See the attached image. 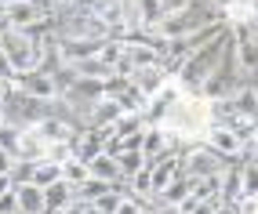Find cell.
I'll return each mask as SVG.
<instances>
[{
    "mask_svg": "<svg viewBox=\"0 0 258 214\" xmlns=\"http://www.w3.org/2000/svg\"><path fill=\"white\" fill-rule=\"evenodd\" d=\"M8 123V109H4V102H0V127Z\"/></svg>",
    "mask_w": 258,
    "mask_h": 214,
    "instance_id": "obj_36",
    "label": "cell"
},
{
    "mask_svg": "<svg viewBox=\"0 0 258 214\" xmlns=\"http://www.w3.org/2000/svg\"><path fill=\"white\" fill-rule=\"evenodd\" d=\"M251 214H258V207H254V210H251Z\"/></svg>",
    "mask_w": 258,
    "mask_h": 214,
    "instance_id": "obj_39",
    "label": "cell"
},
{
    "mask_svg": "<svg viewBox=\"0 0 258 214\" xmlns=\"http://www.w3.org/2000/svg\"><path fill=\"white\" fill-rule=\"evenodd\" d=\"M157 4H160L164 15H178V11H185V8H193L197 0H157Z\"/></svg>",
    "mask_w": 258,
    "mask_h": 214,
    "instance_id": "obj_28",
    "label": "cell"
},
{
    "mask_svg": "<svg viewBox=\"0 0 258 214\" xmlns=\"http://www.w3.org/2000/svg\"><path fill=\"white\" fill-rule=\"evenodd\" d=\"M185 91H182V87H178V80L175 77H171L164 87H160V91L157 95H153L149 102H146V123H160L167 113H171V105H175L178 98H182Z\"/></svg>",
    "mask_w": 258,
    "mask_h": 214,
    "instance_id": "obj_9",
    "label": "cell"
},
{
    "mask_svg": "<svg viewBox=\"0 0 258 214\" xmlns=\"http://www.w3.org/2000/svg\"><path fill=\"white\" fill-rule=\"evenodd\" d=\"M218 196H222V203H229L236 207L240 200H244V182H240V160L236 164H226L218 171Z\"/></svg>",
    "mask_w": 258,
    "mask_h": 214,
    "instance_id": "obj_10",
    "label": "cell"
},
{
    "mask_svg": "<svg viewBox=\"0 0 258 214\" xmlns=\"http://www.w3.org/2000/svg\"><path fill=\"white\" fill-rule=\"evenodd\" d=\"M33 160H15L11 164V185H29L33 182Z\"/></svg>",
    "mask_w": 258,
    "mask_h": 214,
    "instance_id": "obj_27",
    "label": "cell"
},
{
    "mask_svg": "<svg viewBox=\"0 0 258 214\" xmlns=\"http://www.w3.org/2000/svg\"><path fill=\"white\" fill-rule=\"evenodd\" d=\"M124 192H127L124 185H113V189H106V192H102L98 200H95V207H98L102 214H113V210L120 207V200H124Z\"/></svg>",
    "mask_w": 258,
    "mask_h": 214,
    "instance_id": "obj_25",
    "label": "cell"
},
{
    "mask_svg": "<svg viewBox=\"0 0 258 214\" xmlns=\"http://www.w3.org/2000/svg\"><path fill=\"white\" fill-rule=\"evenodd\" d=\"M247 29H251V33H254V40H258V15H254V19H251V22H247Z\"/></svg>",
    "mask_w": 258,
    "mask_h": 214,
    "instance_id": "obj_35",
    "label": "cell"
},
{
    "mask_svg": "<svg viewBox=\"0 0 258 214\" xmlns=\"http://www.w3.org/2000/svg\"><path fill=\"white\" fill-rule=\"evenodd\" d=\"M120 116H124V113H120V105L113 98H98L95 109H91V127H113Z\"/></svg>",
    "mask_w": 258,
    "mask_h": 214,
    "instance_id": "obj_18",
    "label": "cell"
},
{
    "mask_svg": "<svg viewBox=\"0 0 258 214\" xmlns=\"http://www.w3.org/2000/svg\"><path fill=\"white\" fill-rule=\"evenodd\" d=\"M149 65H160V51L153 47L149 37H127L124 40V55L116 62V77L131 80L139 69H149Z\"/></svg>",
    "mask_w": 258,
    "mask_h": 214,
    "instance_id": "obj_6",
    "label": "cell"
},
{
    "mask_svg": "<svg viewBox=\"0 0 258 214\" xmlns=\"http://www.w3.org/2000/svg\"><path fill=\"white\" fill-rule=\"evenodd\" d=\"M149 214H153V210H149Z\"/></svg>",
    "mask_w": 258,
    "mask_h": 214,
    "instance_id": "obj_40",
    "label": "cell"
},
{
    "mask_svg": "<svg viewBox=\"0 0 258 214\" xmlns=\"http://www.w3.org/2000/svg\"><path fill=\"white\" fill-rule=\"evenodd\" d=\"M19 138H22V127L4 123V127H0V153H8L15 160V153H19Z\"/></svg>",
    "mask_w": 258,
    "mask_h": 214,
    "instance_id": "obj_24",
    "label": "cell"
},
{
    "mask_svg": "<svg viewBox=\"0 0 258 214\" xmlns=\"http://www.w3.org/2000/svg\"><path fill=\"white\" fill-rule=\"evenodd\" d=\"M240 182H244V200H254L258 196V164L240 160Z\"/></svg>",
    "mask_w": 258,
    "mask_h": 214,
    "instance_id": "obj_22",
    "label": "cell"
},
{
    "mask_svg": "<svg viewBox=\"0 0 258 214\" xmlns=\"http://www.w3.org/2000/svg\"><path fill=\"white\" fill-rule=\"evenodd\" d=\"M66 65H70L77 77H84V80H113V77H116V73H113V69H109L106 62H102L98 55L80 58V62H66Z\"/></svg>",
    "mask_w": 258,
    "mask_h": 214,
    "instance_id": "obj_16",
    "label": "cell"
},
{
    "mask_svg": "<svg viewBox=\"0 0 258 214\" xmlns=\"http://www.w3.org/2000/svg\"><path fill=\"white\" fill-rule=\"evenodd\" d=\"M226 47H229V26L222 29L218 37H211L208 44H200L193 55L175 69V80H178V87L185 95H200V87L208 84V77L226 62Z\"/></svg>",
    "mask_w": 258,
    "mask_h": 214,
    "instance_id": "obj_2",
    "label": "cell"
},
{
    "mask_svg": "<svg viewBox=\"0 0 258 214\" xmlns=\"http://www.w3.org/2000/svg\"><path fill=\"white\" fill-rule=\"evenodd\" d=\"M4 109H8V123H15V127H37L44 116L55 113V102H40V98H29L15 87H8Z\"/></svg>",
    "mask_w": 258,
    "mask_h": 214,
    "instance_id": "obj_4",
    "label": "cell"
},
{
    "mask_svg": "<svg viewBox=\"0 0 258 214\" xmlns=\"http://www.w3.org/2000/svg\"><path fill=\"white\" fill-rule=\"evenodd\" d=\"M149 210H153V203H146V200H139V196L124 192V200H120V207L113 214H149Z\"/></svg>",
    "mask_w": 258,
    "mask_h": 214,
    "instance_id": "obj_26",
    "label": "cell"
},
{
    "mask_svg": "<svg viewBox=\"0 0 258 214\" xmlns=\"http://www.w3.org/2000/svg\"><path fill=\"white\" fill-rule=\"evenodd\" d=\"M113 102L120 105V113H142V116H146V95H142V91H139V87H135L131 80H124V84L116 87Z\"/></svg>",
    "mask_w": 258,
    "mask_h": 214,
    "instance_id": "obj_15",
    "label": "cell"
},
{
    "mask_svg": "<svg viewBox=\"0 0 258 214\" xmlns=\"http://www.w3.org/2000/svg\"><path fill=\"white\" fill-rule=\"evenodd\" d=\"M11 164H15V160L8 153H0V174H11Z\"/></svg>",
    "mask_w": 258,
    "mask_h": 214,
    "instance_id": "obj_30",
    "label": "cell"
},
{
    "mask_svg": "<svg viewBox=\"0 0 258 214\" xmlns=\"http://www.w3.org/2000/svg\"><path fill=\"white\" fill-rule=\"evenodd\" d=\"M15 200H19V214H44V189L37 185H15Z\"/></svg>",
    "mask_w": 258,
    "mask_h": 214,
    "instance_id": "obj_17",
    "label": "cell"
},
{
    "mask_svg": "<svg viewBox=\"0 0 258 214\" xmlns=\"http://www.w3.org/2000/svg\"><path fill=\"white\" fill-rule=\"evenodd\" d=\"M80 214H102V210H98L95 203H84V210H80Z\"/></svg>",
    "mask_w": 258,
    "mask_h": 214,
    "instance_id": "obj_33",
    "label": "cell"
},
{
    "mask_svg": "<svg viewBox=\"0 0 258 214\" xmlns=\"http://www.w3.org/2000/svg\"><path fill=\"white\" fill-rule=\"evenodd\" d=\"M73 200H77V196H73V185L66 182V178H58L55 185L44 189V214H58V210L70 207Z\"/></svg>",
    "mask_w": 258,
    "mask_h": 214,
    "instance_id": "obj_12",
    "label": "cell"
},
{
    "mask_svg": "<svg viewBox=\"0 0 258 214\" xmlns=\"http://www.w3.org/2000/svg\"><path fill=\"white\" fill-rule=\"evenodd\" d=\"M88 171H91V178H98V182H106V185H124L120 167H116V160L109 153H98L95 160H88Z\"/></svg>",
    "mask_w": 258,
    "mask_h": 214,
    "instance_id": "obj_14",
    "label": "cell"
},
{
    "mask_svg": "<svg viewBox=\"0 0 258 214\" xmlns=\"http://www.w3.org/2000/svg\"><path fill=\"white\" fill-rule=\"evenodd\" d=\"M139 153L146 156V164H157L160 156H175V153H182V141H178L175 134H167L160 123H146Z\"/></svg>",
    "mask_w": 258,
    "mask_h": 214,
    "instance_id": "obj_7",
    "label": "cell"
},
{
    "mask_svg": "<svg viewBox=\"0 0 258 214\" xmlns=\"http://www.w3.org/2000/svg\"><path fill=\"white\" fill-rule=\"evenodd\" d=\"M251 141H258V123H254V138H251Z\"/></svg>",
    "mask_w": 258,
    "mask_h": 214,
    "instance_id": "obj_37",
    "label": "cell"
},
{
    "mask_svg": "<svg viewBox=\"0 0 258 214\" xmlns=\"http://www.w3.org/2000/svg\"><path fill=\"white\" fill-rule=\"evenodd\" d=\"M8 189H15V185H11V174H0V196H4Z\"/></svg>",
    "mask_w": 258,
    "mask_h": 214,
    "instance_id": "obj_31",
    "label": "cell"
},
{
    "mask_svg": "<svg viewBox=\"0 0 258 214\" xmlns=\"http://www.w3.org/2000/svg\"><path fill=\"white\" fill-rule=\"evenodd\" d=\"M51 4H70V0H51Z\"/></svg>",
    "mask_w": 258,
    "mask_h": 214,
    "instance_id": "obj_38",
    "label": "cell"
},
{
    "mask_svg": "<svg viewBox=\"0 0 258 214\" xmlns=\"http://www.w3.org/2000/svg\"><path fill=\"white\" fill-rule=\"evenodd\" d=\"M142 127H146V116L142 113H124L113 123V138H131V134H139Z\"/></svg>",
    "mask_w": 258,
    "mask_h": 214,
    "instance_id": "obj_20",
    "label": "cell"
},
{
    "mask_svg": "<svg viewBox=\"0 0 258 214\" xmlns=\"http://www.w3.org/2000/svg\"><path fill=\"white\" fill-rule=\"evenodd\" d=\"M204 146H211L222 160H229V164L244 160V141L233 134V127H222V123H211V131H208V138H204Z\"/></svg>",
    "mask_w": 258,
    "mask_h": 214,
    "instance_id": "obj_8",
    "label": "cell"
},
{
    "mask_svg": "<svg viewBox=\"0 0 258 214\" xmlns=\"http://www.w3.org/2000/svg\"><path fill=\"white\" fill-rule=\"evenodd\" d=\"M58 178H62V167H58V164H51V160H40V164L33 167V185H37V189L55 185Z\"/></svg>",
    "mask_w": 258,
    "mask_h": 214,
    "instance_id": "obj_21",
    "label": "cell"
},
{
    "mask_svg": "<svg viewBox=\"0 0 258 214\" xmlns=\"http://www.w3.org/2000/svg\"><path fill=\"white\" fill-rule=\"evenodd\" d=\"M113 160H116V167H120V178H124V182H127L131 174H139V171L146 167V156H142L139 149H124V153H116Z\"/></svg>",
    "mask_w": 258,
    "mask_h": 214,
    "instance_id": "obj_19",
    "label": "cell"
},
{
    "mask_svg": "<svg viewBox=\"0 0 258 214\" xmlns=\"http://www.w3.org/2000/svg\"><path fill=\"white\" fill-rule=\"evenodd\" d=\"M215 214H236V207H229V203H222V207H218Z\"/></svg>",
    "mask_w": 258,
    "mask_h": 214,
    "instance_id": "obj_32",
    "label": "cell"
},
{
    "mask_svg": "<svg viewBox=\"0 0 258 214\" xmlns=\"http://www.w3.org/2000/svg\"><path fill=\"white\" fill-rule=\"evenodd\" d=\"M0 58L8 62L11 77L15 73H33L44 65V47L37 33H22V29H8L0 26Z\"/></svg>",
    "mask_w": 258,
    "mask_h": 214,
    "instance_id": "obj_3",
    "label": "cell"
},
{
    "mask_svg": "<svg viewBox=\"0 0 258 214\" xmlns=\"http://www.w3.org/2000/svg\"><path fill=\"white\" fill-rule=\"evenodd\" d=\"M0 214H19V200H15V189H8L0 196Z\"/></svg>",
    "mask_w": 258,
    "mask_h": 214,
    "instance_id": "obj_29",
    "label": "cell"
},
{
    "mask_svg": "<svg viewBox=\"0 0 258 214\" xmlns=\"http://www.w3.org/2000/svg\"><path fill=\"white\" fill-rule=\"evenodd\" d=\"M160 127L167 134H175L182 141V149L197 146V141H204L208 131H211V102L200 98V95H182L171 105V113L160 120Z\"/></svg>",
    "mask_w": 258,
    "mask_h": 214,
    "instance_id": "obj_1",
    "label": "cell"
},
{
    "mask_svg": "<svg viewBox=\"0 0 258 214\" xmlns=\"http://www.w3.org/2000/svg\"><path fill=\"white\" fill-rule=\"evenodd\" d=\"M62 178H66V182H70V185H80V182H88V178H91V171H88V164H84V160H66V164H62Z\"/></svg>",
    "mask_w": 258,
    "mask_h": 214,
    "instance_id": "obj_23",
    "label": "cell"
},
{
    "mask_svg": "<svg viewBox=\"0 0 258 214\" xmlns=\"http://www.w3.org/2000/svg\"><path fill=\"white\" fill-rule=\"evenodd\" d=\"M226 164H229V160H222L211 146H204V141H197V146H185V149L178 153V167H182V174L189 178V182L211 178V174H218Z\"/></svg>",
    "mask_w": 258,
    "mask_h": 214,
    "instance_id": "obj_5",
    "label": "cell"
},
{
    "mask_svg": "<svg viewBox=\"0 0 258 214\" xmlns=\"http://www.w3.org/2000/svg\"><path fill=\"white\" fill-rule=\"evenodd\" d=\"M4 98H8V80L0 77V102H4Z\"/></svg>",
    "mask_w": 258,
    "mask_h": 214,
    "instance_id": "obj_34",
    "label": "cell"
},
{
    "mask_svg": "<svg viewBox=\"0 0 258 214\" xmlns=\"http://www.w3.org/2000/svg\"><path fill=\"white\" fill-rule=\"evenodd\" d=\"M167 80H171V73L164 69V62H160V65H149V69H139V73L131 77V84H135V87H139V91L146 95V102H149L153 95H157Z\"/></svg>",
    "mask_w": 258,
    "mask_h": 214,
    "instance_id": "obj_11",
    "label": "cell"
},
{
    "mask_svg": "<svg viewBox=\"0 0 258 214\" xmlns=\"http://www.w3.org/2000/svg\"><path fill=\"white\" fill-rule=\"evenodd\" d=\"M37 134L47 141V146H55V141H70V138H73V134H80V131H73L62 116L51 113V116H44V120L37 123Z\"/></svg>",
    "mask_w": 258,
    "mask_h": 214,
    "instance_id": "obj_13",
    "label": "cell"
}]
</instances>
